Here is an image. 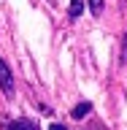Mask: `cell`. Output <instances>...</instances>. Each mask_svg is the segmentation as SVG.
I'll return each mask as SVG.
<instances>
[{"label":"cell","instance_id":"8992f818","mask_svg":"<svg viewBox=\"0 0 127 130\" xmlns=\"http://www.w3.org/2000/svg\"><path fill=\"white\" fill-rule=\"evenodd\" d=\"M49 130H68V127H65V125H51Z\"/></svg>","mask_w":127,"mask_h":130},{"label":"cell","instance_id":"52a82bcc","mask_svg":"<svg viewBox=\"0 0 127 130\" xmlns=\"http://www.w3.org/2000/svg\"><path fill=\"white\" fill-rule=\"evenodd\" d=\"M124 49H127V38H124Z\"/></svg>","mask_w":127,"mask_h":130},{"label":"cell","instance_id":"5b68a950","mask_svg":"<svg viewBox=\"0 0 127 130\" xmlns=\"http://www.w3.org/2000/svg\"><path fill=\"white\" fill-rule=\"evenodd\" d=\"M89 11H92L95 16H100L103 14V0H89Z\"/></svg>","mask_w":127,"mask_h":130},{"label":"cell","instance_id":"3957f363","mask_svg":"<svg viewBox=\"0 0 127 130\" xmlns=\"http://www.w3.org/2000/svg\"><path fill=\"white\" fill-rule=\"evenodd\" d=\"M8 130H38V127H35L32 119H16V122L8 125Z\"/></svg>","mask_w":127,"mask_h":130},{"label":"cell","instance_id":"6da1fadb","mask_svg":"<svg viewBox=\"0 0 127 130\" xmlns=\"http://www.w3.org/2000/svg\"><path fill=\"white\" fill-rule=\"evenodd\" d=\"M0 89H3L8 98L14 95V73H11V68H8L3 60H0Z\"/></svg>","mask_w":127,"mask_h":130},{"label":"cell","instance_id":"7a4b0ae2","mask_svg":"<svg viewBox=\"0 0 127 130\" xmlns=\"http://www.w3.org/2000/svg\"><path fill=\"white\" fill-rule=\"evenodd\" d=\"M89 111H92V103H89V100H84V103H79V106L70 111V117H73V119H84Z\"/></svg>","mask_w":127,"mask_h":130},{"label":"cell","instance_id":"277c9868","mask_svg":"<svg viewBox=\"0 0 127 130\" xmlns=\"http://www.w3.org/2000/svg\"><path fill=\"white\" fill-rule=\"evenodd\" d=\"M81 11H84V0H73L68 14H70V19H76V16H81Z\"/></svg>","mask_w":127,"mask_h":130}]
</instances>
